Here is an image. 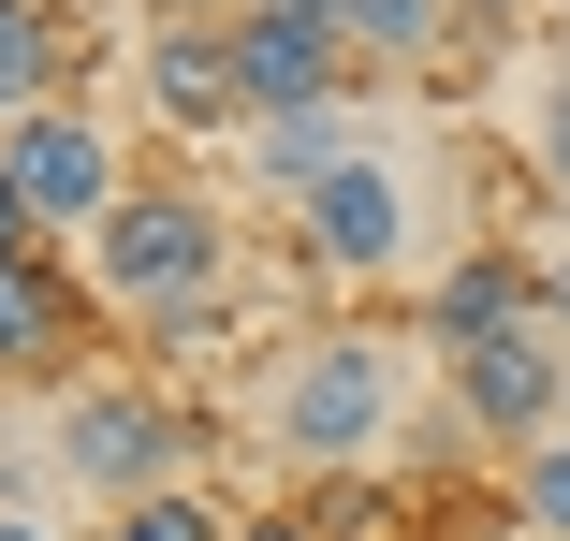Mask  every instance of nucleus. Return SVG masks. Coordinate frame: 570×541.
<instances>
[{
	"instance_id": "nucleus-18",
	"label": "nucleus",
	"mask_w": 570,
	"mask_h": 541,
	"mask_svg": "<svg viewBox=\"0 0 570 541\" xmlns=\"http://www.w3.org/2000/svg\"><path fill=\"white\" fill-rule=\"evenodd\" d=\"M45 249V220H30V190H16V161H0V264H30Z\"/></svg>"
},
{
	"instance_id": "nucleus-16",
	"label": "nucleus",
	"mask_w": 570,
	"mask_h": 541,
	"mask_svg": "<svg viewBox=\"0 0 570 541\" xmlns=\"http://www.w3.org/2000/svg\"><path fill=\"white\" fill-rule=\"evenodd\" d=\"M527 176H541V205H556V220H570V73H556L541 132H527Z\"/></svg>"
},
{
	"instance_id": "nucleus-10",
	"label": "nucleus",
	"mask_w": 570,
	"mask_h": 541,
	"mask_svg": "<svg viewBox=\"0 0 570 541\" xmlns=\"http://www.w3.org/2000/svg\"><path fill=\"white\" fill-rule=\"evenodd\" d=\"M352 45L307 30V16H264V0H235V88H249V118H307V102H352Z\"/></svg>"
},
{
	"instance_id": "nucleus-9",
	"label": "nucleus",
	"mask_w": 570,
	"mask_h": 541,
	"mask_svg": "<svg viewBox=\"0 0 570 541\" xmlns=\"http://www.w3.org/2000/svg\"><path fill=\"white\" fill-rule=\"evenodd\" d=\"M527 322H556V293H541L527 249H453V264L424 278V352H439V366L483 352V337H527Z\"/></svg>"
},
{
	"instance_id": "nucleus-4",
	"label": "nucleus",
	"mask_w": 570,
	"mask_h": 541,
	"mask_svg": "<svg viewBox=\"0 0 570 541\" xmlns=\"http://www.w3.org/2000/svg\"><path fill=\"white\" fill-rule=\"evenodd\" d=\"M0 161H16V190H30V220H45V235H102V220H118V190H132L118 132H102L88 102L16 118V132H0Z\"/></svg>"
},
{
	"instance_id": "nucleus-17",
	"label": "nucleus",
	"mask_w": 570,
	"mask_h": 541,
	"mask_svg": "<svg viewBox=\"0 0 570 541\" xmlns=\"http://www.w3.org/2000/svg\"><path fill=\"white\" fill-rule=\"evenodd\" d=\"M235 541H322V512H307V498H249V512H235Z\"/></svg>"
},
{
	"instance_id": "nucleus-7",
	"label": "nucleus",
	"mask_w": 570,
	"mask_h": 541,
	"mask_svg": "<svg viewBox=\"0 0 570 541\" xmlns=\"http://www.w3.org/2000/svg\"><path fill=\"white\" fill-rule=\"evenodd\" d=\"M293 235H307V264H322V278H352V293H366V278H395V264H410V176L366 147L352 176H322V190L293 205Z\"/></svg>"
},
{
	"instance_id": "nucleus-3",
	"label": "nucleus",
	"mask_w": 570,
	"mask_h": 541,
	"mask_svg": "<svg viewBox=\"0 0 570 541\" xmlns=\"http://www.w3.org/2000/svg\"><path fill=\"white\" fill-rule=\"evenodd\" d=\"M190 454H205V424H190L161 381H73V395H59V469H73L102 512L190 483Z\"/></svg>"
},
{
	"instance_id": "nucleus-22",
	"label": "nucleus",
	"mask_w": 570,
	"mask_h": 541,
	"mask_svg": "<svg viewBox=\"0 0 570 541\" xmlns=\"http://www.w3.org/2000/svg\"><path fill=\"white\" fill-rule=\"evenodd\" d=\"M0 541H59V527H45V512H0Z\"/></svg>"
},
{
	"instance_id": "nucleus-1",
	"label": "nucleus",
	"mask_w": 570,
	"mask_h": 541,
	"mask_svg": "<svg viewBox=\"0 0 570 541\" xmlns=\"http://www.w3.org/2000/svg\"><path fill=\"white\" fill-rule=\"evenodd\" d=\"M88 293L118 307V322H147V337L205 322L219 293H235V220H219V190H190V176H132L118 220L88 235Z\"/></svg>"
},
{
	"instance_id": "nucleus-2",
	"label": "nucleus",
	"mask_w": 570,
	"mask_h": 541,
	"mask_svg": "<svg viewBox=\"0 0 570 541\" xmlns=\"http://www.w3.org/2000/svg\"><path fill=\"white\" fill-rule=\"evenodd\" d=\"M395 410H410V337H381V322H336V337H293L264 424H278V454L322 469V483H366L381 440H395Z\"/></svg>"
},
{
	"instance_id": "nucleus-21",
	"label": "nucleus",
	"mask_w": 570,
	"mask_h": 541,
	"mask_svg": "<svg viewBox=\"0 0 570 541\" xmlns=\"http://www.w3.org/2000/svg\"><path fill=\"white\" fill-rule=\"evenodd\" d=\"M469 16H570V0H469Z\"/></svg>"
},
{
	"instance_id": "nucleus-11",
	"label": "nucleus",
	"mask_w": 570,
	"mask_h": 541,
	"mask_svg": "<svg viewBox=\"0 0 570 541\" xmlns=\"http://www.w3.org/2000/svg\"><path fill=\"white\" fill-rule=\"evenodd\" d=\"M366 147H381V132H366V102H307V118H249V176H264V190H293V205H307L322 176H352Z\"/></svg>"
},
{
	"instance_id": "nucleus-15",
	"label": "nucleus",
	"mask_w": 570,
	"mask_h": 541,
	"mask_svg": "<svg viewBox=\"0 0 570 541\" xmlns=\"http://www.w3.org/2000/svg\"><path fill=\"white\" fill-rule=\"evenodd\" d=\"M512 527H527V541H570V440L512 454Z\"/></svg>"
},
{
	"instance_id": "nucleus-14",
	"label": "nucleus",
	"mask_w": 570,
	"mask_h": 541,
	"mask_svg": "<svg viewBox=\"0 0 570 541\" xmlns=\"http://www.w3.org/2000/svg\"><path fill=\"white\" fill-rule=\"evenodd\" d=\"M102 541H235V512H219L205 483H161V498H118V512H102Z\"/></svg>"
},
{
	"instance_id": "nucleus-20",
	"label": "nucleus",
	"mask_w": 570,
	"mask_h": 541,
	"mask_svg": "<svg viewBox=\"0 0 570 541\" xmlns=\"http://www.w3.org/2000/svg\"><path fill=\"white\" fill-rule=\"evenodd\" d=\"M161 16H235V0H147V30H161Z\"/></svg>"
},
{
	"instance_id": "nucleus-13",
	"label": "nucleus",
	"mask_w": 570,
	"mask_h": 541,
	"mask_svg": "<svg viewBox=\"0 0 570 541\" xmlns=\"http://www.w3.org/2000/svg\"><path fill=\"white\" fill-rule=\"evenodd\" d=\"M453 45V0H352V59L381 73V59H439Z\"/></svg>"
},
{
	"instance_id": "nucleus-6",
	"label": "nucleus",
	"mask_w": 570,
	"mask_h": 541,
	"mask_svg": "<svg viewBox=\"0 0 570 541\" xmlns=\"http://www.w3.org/2000/svg\"><path fill=\"white\" fill-rule=\"evenodd\" d=\"M439 395H453V424H469V440L541 454V440H556V410H570V337H556V322L483 337V352H453V366H439Z\"/></svg>"
},
{
	"instance_id": "nucleus-23",
	"label": "nucleus",
	"mask_w": 570,
	"mask_h": 541,
	"mask_svg": "<svg viewBox=\"0 0 570 541\" xmlns=\"http://www.w3.org/2000/svg\"><path fill=\"white\" fill-rule=\"evenodd\" d=\"M556 440H570V410H556Z\"/></svg>"
},
{
	"instance_id": "nucleus-12",
	"label": "nucleus",
	"mask_w": 570,
	"mask_h": 541,
	"mask_svg": "<svg viewBox=\"0 0 570 541\" xmlns=\"http://www.w3.org/2000/svg\"><path fill=\"white\" fill-rule=\"evenodd\" d=\"M73 59H88V30L59 0H0V132L45 118V102H73Z\"/></svg>"
},
{
	"instance_id": "nucleus-24",
	"label": "nucleus",
	"mask_w": 570,
	"mask_h": 541,
	"mask_svg": "<svg viewBox=\"0 0 570 541\" xmlns=\"http://www.w3.org/2000/svg\"><path fill=\"white\" fill-rule=\"evenodd\" d=\"M556 45H570V30H556Z\"/></svg>"
},
{
	"instance_id": "nucleus-19",
	"label": "nucleus",
	"mask_w": 570,
	"mask_h": 541,
	"mask_svg": "<svg viewBox=\"0 0 570 541\" xmlns=\"http://www.w3.org/2000/svg\"><path fill=\"white\" fill-rule=\"evenodd\" d=\"M541 293H556V337H570V249H556V264H541Z\"/></svg>"
},
{
	"instance_id": "nucleus-5",
	"label": "nucleus",
	"mask_w": 570,
	"mask_h": 541,
	"mask_svg": "<svg viewBox=\"0 0 570 541\" xmlns=\"http://www.w3.org/2000/svg\"><path fill=\"white\" fill-rule=\"evenodd\" d=\"M102 307L59 249H30V264H0V381H30V395H73L88 381V352H102Z\"/></svg>"
},
{
	"instance_id": "nucleus-8",
	"label": "nucleus",
	"mask_w": 570,
	"mask_h": 541,
	"mask_svg": "<svg viewBox=\"0 0 570 541\" xmlns=\"http://www.w3.org/2000/svg\"><path fill=\"white\" fill-rule=\"evenodd\" d=\"M132 88L161 132H249V88H235V16H161L132 45Z\"/></svg>"
}]
</instances>
